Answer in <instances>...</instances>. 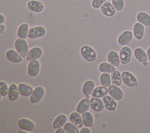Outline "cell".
Wrapping results in <instances>:
<instances>
[{"label":"cell","instance_id":"cell-1","mask_svg":"<svg viewBox=\"0 0 150 133\" xmlns=\"http://www.w3.org/2000/svg\"><path fill=\"white\" fill-rule=\"evenodd\" d=\"M16 50L22 57H26L29 52V46L26 41L24 39L18 38L15 42Z\"/></svg>","mask_w":150,"mask_h":133},{"label":"cell","instance_id":"cell-2","mask_svg":"<svg viewBox=\"0 0 150 133\" xmlns=\"http://www.w3.org/2000/svg\"><path fill=\"white\" fill-rule=\"evenodd\" d=\"M80 53L82 57L88 62H92L96 59L97 55L95 50L89 46H82L80 49Z\"/></svg>","mask_w":150,"mask_h":133},{"label":"cell","instance_id":"cell-3","mask_svg":"<svg viewBox=\"0 0 150 133\" xmlns=\"http://www.w3.org/2000/svg\"><path fill=\"white\" fill-rule=\"evenodd\" d=\"M46 34V29L42 26H37L30 28L28 31V37L30 39L42 37Z\"/></svg>","mask_w":150,"mask_h":133},{"label":"cell","instance_id":"cell-4","mask_svg":"<svg viewBox=\"0 0 150 133\" xmlns=\"http://www.w3.org/2000/svg\"><path fill=\"white\" fill-rule=\"evenodd\" d=\"M121 78L123 83L129 87H134L137 85V80L136 77L129 71H123L121 73Z\"/></svg>","mask_w":150,"mask_h":133},{"label":"cell","instance_id":"cell-5","mask_svg":"<svg viewBox=\"0 0 150 133\" xmlns=\"http://www.w3.org/2000/svg\"><path fill=\"white\" fill-rule=\"evenodd\" d=\"M120 62L122 64L125 65L128 64L131 58V50L128 46H124L120 51L119 53Z\"/></svg>","mask_w":150,"mask_h":133},{"label":"cell","instance_id":"cell-6","mask_svg":"<svg viewBox=\"0 0 150 133\" xmlns=\"http://www.w3.org/2000/svg\"><path fill=\"white\" fill-rule=\"evenodd\" d=\"M45 94V90L42 87L39 86L35 88L33 93L30 96V100L32 103H37L39 102Z\"/></svg>","mask_w":150,"mask_h":133},{"label":"cell","instance_id":"cell-7","mask_svg":"<svg viewBox=\"0 0 150 133\" xmlns=\"http://www.w3.org/2000/svg\"><path fill=\"white\" fill-rule=\"evenodd\" d=\"M108 90L110 96H111L114 100L119 101L122 98L124 94L122 90L119 88L118 86L112 84L108 87Z\"/></svg>","mask_w":150,"mask_h":133},{"label":"cell","instance_id":"cell-8","mask_svg":"<svg viewBox=\"0 0 150 133\" xmlns=\"http://www.w3.org/2000/svg\"><path fill=\"white\" fill-rule=\"evenodd\" d=\"M132 39V33L129 30H125L121 33L117 39V42L120 45L125 46L128 44Z\"/></svg>","mask_w":150,"mask_h":133},{"label":"cell","instance_id":"cell-9","mask_svg":"<svg viewBox=\"0 0 150 133\" xmlns=\"http://www.w3.org/2000/svg\"><path fill=\"white\" fill-rule=\"evenodd\" d=\"M100 11L105 16L111 17L115 15L116 10L111 3L106 1L100 7Z\"/></svg>","mask_w":150,"mask_h":133},{"label":"cell","instance_id":"cell-10","mask_svg":"<svg viewBox=\"0 0 150 133\" xmlns=\"http://www.w3.org/2000/svg\"><path fill=\"white\" fill-rule=\"evenodd\" d=\"M40 63L37 60H31L28 64V74L32 77H36L39 73Z\"/></svg>","mask_w":150,"mask_h":133},{"label":"cell","instance_id":"cell-11","mask_svg":"<svg viewBox=\"0 0 150 133\" xmlns=\"http://www.w3.org/2000/svg\"><path fill=\"white\" fill-rule=\"evenodd\" d=\"M102 100L103 101L105 108L107 110L111 111H114L115 110L117 104L115 100H114L111 96L107 95L102 98Z\"/></svg>","mask_w":150,"mask_h":133},{"label":"cell","instance_id":"cell-12","mask_svg":"<svg viewBox=\"0 0 150 133\" xmlns=\"http://www.w3.org/2000/svg\"><path fill=\"white\" fill-rule=\"evenodd\" d=\"M18 124L22 129L27 131H32L35 127V125L32 121L23 118L18 120Z\"/></svg>","mask_w":150,"mask_h":133},{"label":"cell","instance_id":"cell-13","mask_svg":"<svg viewBox=\"0 0 150 133\" xmlns=\"http://www.w3.org/2000/svg\"><path fill=\"white\" fill-rule=\"evenodd\" d=\"M27 6L28 9L36 13L41 12L44 9L43 4L37 0H30L27 4Z\"/></svg>","mask_w":150,"mask_h":133},{"label":"cell","instance_id":"cell-14","mask_svg":"<svg viewBox=\"0 0 150 133\" xmlns=\"http://www.w3.org/2000/svg\"><path fill=\"white\" fill-rule=\"evenodd\" d=\"M90 107V100L87 98L81 100L76 107V111L80 114H83L87 111Z\"/></svg>","mask_w":150,"mask_h":133},{"label":"cell","instance_id":"cell-15","mask_svg":"<svg viewBox=\"0 0 150 133\" xmlns=\"http://www.w3.org/2000/svg\"><path fill=\"white\" fill-rule=\"evenodd\" d=\"M42 50L39 47H35L29 50V52L26 56V59L28 60H34L39 59L42 55Z\"/></svg>","mask_w":150,"mask_h":133},{"label":"cell","instance_id":"cell-16","mask_svg":"<svg viewBox=\"0 0 150 133\" xmlns=\"http://www.w3.org/2000/svg\"><path fill=\"white\" fill-rule=\"evenodd\" d=\"M6 56L8 60L15 63H19L22 60V57L20 54L13 49L8 50L6 53Z\"/></svg>","mask_w":150,"mask_h":133},{"label":"cell","instance_id":"cell-17","mask_svg":"<svg viewBox=\"0 0 150 133\" xmlns=\"http://www.w3.org/2000/svg\"><path fill=\"white\" fill-rule=\"evenodd\" d=\"M90 107L94 111L100 112L102 111L105 107L103 100L100 98L93 97L90 99Z\"/></svg>","mask_w":150,"mask_h":133},{"label":"cell","instance_id":"cell-18","mask_svg":"<svg viewBox=\"0 0 150 133\" xmlns=\"http://www.w3.org/2000/svg\"><path fill=\"white\" fill-rule=\"evenodd\" d=\"M132 32L137 40H141L144 34V25L139 22L135 23L133 26Z\"/></svg>","mask_w":150,"mask_h":133},{"label":"cell","instance_id":"cell-19","mask_svg":"<svg viewBox=\"0 0 150 133\" xmlns=\"http://www.w3.org/2000/svg\"><path fill=\"white\" fill-rule=\"evenodd\" d=\"M107 58L108 62L114 67H117L119 66L120 63V56L116 52L112 50L108 52Z\"/></svg>","mask_w":150,"mask_h":133},{"label":"cell","instance_id":"cell-20","mask_svg":"<svg viewBox=\"0 0 150 133\" xmlns=\"http://www.w3.org/2000/svg\"><path fill=\"white\" fill-rule=\"evenodd\" d=\"M19 91L18 86L15 84H11L9 87L8 90V97L11 101H16L19 97Z\"/></svg>","mask_w":150,"mask_h":133},{"label":"cell","instance_id":"cell-21","mask_svg":"<svg viewBox=\"0 0 150 133\" xmlns=\"http://www.w3.org/2000/svg\"><path fill=\"white\" fill-rule=\"evenodd\" d=\"M108 93V90L106 87H104L103 86H98L93 90L91 96L97 98H103V97L107 96Z\"/></svg>","mask_w":150,"mask_h":133},{"label":"cell","instance_id":"cell-22","mask_svg":"<svg viewBox=\"0 0 150 133\" xmlns=\"http://www.w3.org/2000/svg\"><path fill=\"white\" fill-rule=\"evenodd\" d=\"M67 118L64 114H60L57 115L53 122V126L54 129L62 128L67 122Z\"/></svg>","mask_w":150,"mask_h":133},{"label":"cell","instance_id":"cell-23","mask_svg":"<svg viewBox=\"0 0 150 133\" xmlns=\"http://www.w3.org/2000/svg\"><path fill=\"white\" fill-rule=\"evenodd\" d=\"M138 22L142 23L145 26H150V15L146 12H140L136 16Z\"/></svg>","mask_w":150,"mask_h":133},{"label":"cell","instance_id":"cell-24","mask_svg":"<svg viewBox=\"0 0 150 133\" xmlns=\"http://www.w3.org/2000/svg\"><path fill=\"white\" fill-rule=\"evenodd\" d=\"M79 112H73L70 115V121L78 128H81L83 125L82 117L80 115Z\"/></svg>","mask_w":150,"mask_h":133},{"label":"cell","instance_id":"cell-25","mask_svg":"<svg viewBox=\"0 0 150 133\" xmlns=\"http://www.w3.org/2000/svg\"><path fill=\"white\" fill-rule=\"evenodd\" d=\"M134 54L136 59L141 63L146 62L148 60L147 54L141 47L136 48L134 51Z\"/></svg>","mask_w":150,"mask_h":133},{"label":"cell","instance_id":"cell-26","mask_svg":"<svg viewBox=\"0 0 150 133\" xmlns=\"http://www.w3.org/2000/svg\"><path fill=\"white\" fill-rule=\"evenodd\" d=\"M94 88H95L94 82L92 80H87L83 85L82 92L83 94L88 96L91 94Z\"/></svg>","mask_w":150,"mask_h":133},{"label":"cell","instance_id":"cell-27","mask_svg":"<svg viewBox=\"0 0 150 133\" xmlns=\"http://www.w3.org/2000/svg\"><path fill=\"white\" fill-rule=\"evenodd\" d=\"M18 88L20 94L26 97L30 96L33 91V88L30 86L25 83H20L18 85Z\"/></svg>","mask_w":150,"mask_h":133},{"label":"cell","instance_id":"cell-28","mask_svg":"<svg viewBox=\"0 0 150 133\" xmlns=\"http://www.w3.org/2000/svg\"><path fill=\"white\" fill-rule=\"evenodd\" d=\"M83 124L87 127H92L94 122V118L91 112L86 111L83 113L81 115Z\"/></svg>","mask_w":150,"mask_h":133},{"label":"cell","instance_id":"cell-29","mask_svg":"<svg viewBox=\"0 0 150 133\" xmlns=\"http://www.w3.org/2000/svg\"><path fill=\"white\" fill-rule=\"evenodd\" d=\"M29 26L27 23L21 24L18 29V36L19 38L25 39L28 37Z\"/></svg>","mask_w":150,"mask_h":133},{"label":"cell","instance_id":"cell-30","mask_svg":"<svg viewBox=\"0 0 150 133\" xmlns=\"http://www.w3.org/2000/svg\"><path fill=\"white\" fill-rule=\"evenodd\" d=\"M115 67L111 64L110 63L103 62L100 63L98 66V70L101 73H111L115 70Z\"/></svg>","mask_w":150,"mask_h":133},{"label":"cell","instance_id":"cell-31","mask_svg":"<svg viewBox=\"0 0 150 133\" xmlns=\"http://www.w3.org/2000/svg\"><path fill=\"white\" fill-rule=\"evenodd\" d=\"M111 82L112 84H114L117 86H121L122 83V78H121V73H120L119 71L114 70L111 74Z\"/></svg>","mask_w":150,"mask_h":133},{"label":"cell","instance_id":"cell-32","mask_svg":"<svg viewBox=\"0 0 150 133\" xmlns=\"http://www.w3.org/2000/svg\"><path fill=\"white\" fill-rule=\"evenodd\" d=\"M100 81L102 86L108 87L112 83L111 75L107 73H102L100 77Z\"/></svg>","mask_w":150,"mask_h":133},{"label":"cell","instance_id":"cell-33","mask_svg":"<svg viewBox=\"0 0 150 133\" xmlns=\"http://www.w3.org/2000/svg\"><path fill=\"white\" fill-rule=\"evenodd\" d=\"M63 128L67 133H79V128L74 125L71 122H66L63 126Z\"/></svg>","mask_w":150,"mask_h":133},{"label":"cell","instance_id":"cell-34","mask_svg":"<svg viewBox=\"0 0 150 133\" xmlns=\"http://www.w3.org/2000/svg\"><path fill=\"white\" fill-rule=\"evenodd\" d=\"M111 4L117 11H121L124 6V0H111Z\"/></svg>","mask_w":150,"mask_h":133},{"label":"cell","instance_id":"cell-35","mask_svg":"<svg viewBox=\"0 0 150 133\" xmlns=\"http://www.w3.org/2000/svg\"><path fill=\"white\" fill-rule=\"evenodd\" d=\"M0 93L1 96L5 97L8 94V90H9V87L7 85V84L3 81H0Z\"/></svg>","mask_w":150,"mask_h":133},{"label":"cell","instance_id":"cell-36","mask_svg":"<svg viewBox=\"0 0 150 133\" xmlns=\"http://www.w3.org/2000/svg\"><path fill=\"white\" fill-rule=\"evenodd\" d=\"M107 0H92L91 6L94 9H98L102 6V5L106 2Z\"/></svg>","mask_w":150,"mask_h":133},{"label":"cell","instance_id":"cell-37","mask_svg":"<svg viewBox=\"0 0 150 133\" xmlns=\"http://www.w3.org/2000/svg\"><path fill=\"white\" fill-rule=\"evenodd\" d=\"M80 133H90L91 132V131L89 128L87 127H85V128H83L80 131Z\"/></svg>","mask_w":150,"mask_h":133},{"label":"cell","instance_id":"cell-38","mask_svg":"<svg viewBox=\"0 0 150 133\" xmlns=\"http://www.w3.org/2000/svg\"><path fill=\"white\" fill-rule=\"evenodd\" d=\"M56 133H66V131L64 130V128H57L56 129V131H55Z\"/></svg>","mask_w":150,"mask_h":133},{"label":"cell","instance_id":"cell-39","mask_svg":"<svg viewBox=\"0 0 150 133\" xmlns=\"http://www.w3.org/2000/svg\"><path fill=\"white\" fill-rule=\"evenodd\" d=\"M5 29V26L4 25L2 24H0V33L2 34L4 32Z\"/></svg>","mask_w":150,"mask_h":133},{"label":"cell","instance_id":"cell-40","mask_svg":"<svg viewBox=\"0 0 150 133\" xmlns=\"http://www.w3.org/2000/svg\"><path fill=\"white\" fill-rule=\"evenodd\" d=\"M5 16L2 14H0V24H2L5 22Z\"/></svg>","mask_w":150,"mask_h":133},{"label":"cell","instance_id":"cell-41","mask_svg":"<svg viewBox=\"0 0 150 133\" xmlns=\"http://www.w3.org/2000/svg\"><path fill=\"white\" fill-rule=\"evenodd\" d=\"M146 54H147V56H148V59L150 62V47L147 49Z\"/></svg>","mask_w":150,"mask_h":133},{"label":"cell","instance_id":"cell-42","mask_svg":"<svg viewBox=\"0 0 150 133\" xmlns=\"http://www.w3.org/2000/svg\"><path fill=\"white\" fill-rule=\"evenodd\" d=\"M28 132V131H19V132Z\"/></svg>","mask_w":150,"mask_h":133}]
</instances>
